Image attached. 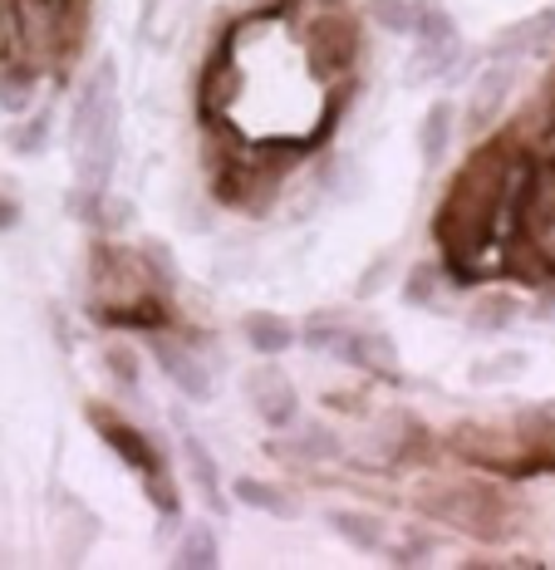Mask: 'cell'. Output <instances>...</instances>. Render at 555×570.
<instances>
[{
    "label": "cell",
    "instance_id": "6da1fadb",
    "mask_svg": "<svg viewBox=\"0 0 555 570\" xmlns=\"http://www.w3.org/2000/svg\"><path fill=\"white\" fill-rule=\"evenodd\" d=\"M522 158L512 138H492L463 163V173L447 187L433 232L443 246V271L453 285H477L482 271L477 261L492 246V236H502V212H506V187H512V168Z\"/></svg>",
    "mask_w": 555,
    "mask_h": 570
},
{
    "label": "cell",
    "instance_id": "7a4b0ae2",
    "mask_svg": "<svg viewBox=\"0 0 555 570\" xmlns=\"http://www.w3.org/2000/svg\"><path fill=\"white\" fill-rule=\"evenodd\" d=\"M118 158V69L113 59H99L93 75L79 85L75 104V173L79 187L89 193H109Z\"/></svg>",
    "mask_w": 555,
    "mask_h": 570
},
{
    "label": "cell",
    "instance_id": "3957f363",
    "mask_svg": "<svg viewBox=\"0 0 555 570\" xmlns=\"http://www.w3.org/2000/svg\"><path fill=\"white\" fill-rule=\"evenodd\" d=\"M453 453L467 458L472 468H492L506 478H531V472H555V453L541 438L522 428H487V423H463L453 428Z\"/></svg>",
    "mask_w": 555,
    "mask_h": 570
},
{
    "label": "cell",
    "instance_id": "277c9868",
    "mask_svg": "<svg viewBox=\"0 0 555 570\" xmlns=\"http://www.w3.org/2000/svg\"><path fill=\"white\" fill-rule=\"evenodd\" d=\"M413 502H418V512L438 517L477 541L506 537V502L497 487H487V482H423Z\"/></svg>",
    "mask_w": 555,
    "mask_h": 570
},
{
    "label": "cell",
    "instance_id": "5b68a950",
    "mask_svg": "<svg viewBox=\"0 0 555 570\" xmlns=\"http://www.w3.org/2000/svg\"><path fill=\"white\" fill-rule=\"evenodd\" d=\"M158 271L148 252H128V246L99 242L89 256V305H133L158 295Z\"/></svg>",
    "mask_w": 555,
    "mask_h": 570
},
{
    "label": "cell",
    "instance_id": "8992f818",
    "mask_svg": "<svg viewBox=\"0 0 555 570\" xmlns=\"http://www.w3.org/2000/svg\"><path fill=\"white\" fill-rule=\"evenodd\" d=\"M512 236H526V242L555 266V153H531Z\"/></svg>",
    "mask_w": 555,
    "mask_h": 570
},
{
    "label": "cell",
    "instance_id": "52a82bcc",
    "mask_svg": "<svg viewBox=\"0 0 555 570\" xmlns=\"http://www.w3.org/2000/svg\"><path fill=\"white\" fill-rule=\"evenodd\" d=\"M418 50L408 59V79L423 85V79H453V65L463 55V35H457V20L438 6H423V20H418Z\"/></svg>",
    "mask_w": 555,
    "mask_h": 570
},
{
    "label": "cell",
    "instance_id": "ba28073f",
    "mask_svg": "<svg viewBox=\"0 0 555 570\" xmlns=\"http://www.w3.org/2000/svg\"><path fill=\"white\" fill-rule=\"evenodd\" d=\"M354 59H359V26L345 10H329L310 30V65L320 79H349Z\"/></svg>",
    "mask_w": 555,
    "mask_h": 570
},
{
    "label": "cell",
    "instance_id": "9c48e42d",
    "mask_svg": "<svg viewBox=\"0 0 555 570\" xmlns=\"http://www.w3.org/2000/svg\"><path fill=\"white\" fill-rule=\"evenodd\" d=\"M89 423H93V433L103 438V443L118 453V462H123L128 472H138V478H152V472H162V458H158V448L148 443V433L143 428H133L128 419H118V413L109 409V403H89Z\"/></svg>",
    "mask_w": 555,
    "mask_h": 570
},
{
    "label": "cell",
    "instance_id": "30bf717a",
    "mask_svg": "<svg viewBox=\"0 0 555 570\" xmlns=\"http://www.w3.org/2000/svg\"><path fill=\"white\" fill-rule=\"evenodd\" d=\"M236 94H241V69H236L231 45L221 40L217 50L207 55L202 75H197V114H202L207 124H221V114L236 104Z\"/></svg>",
    "mask_w": 555,
    "mask_h": 570
},
{
    "label": "cell",
    "instance_id": "8fae6325",
    "mask_svg": "<svg viewBox=\"0 0 555 570\" xmlns=\"http://www.w3.org/2000/svg\"><path fill=\"white\" fill-rule=\"evenodd\" d=\"M246 399H251L256 419L266 428H290L300 419V399H295L290 379L276 370V364H261V370L246 374Z\"/></svg>",
    "mask_w": 555,
    "mask_h": 570
},
{
    "label": "cell",
    "instance_id": "7c38bea8",
    "mask_svg": "<svg viewBox=\"0 0 555 570\" xmlns=\"http://www.w3.org/2000/svg\"><path fill=\"white\" fill-rule=\"evenodd\" d=\"M335 354L354 370L374 374V379H398V354L394 340L379 335V330H345V340L335 344Z\"/></svg>",
    "mask_w": 555,
    "mask_h": 570
},
{
    "label": "cell",
    "instance_id": "4fadbf2b",
    "mask_svg": "<svg viewBox=\"0 0 555 570\" xmlns=\"http://www.w3.org/2000/svg\"><path fill=\"white\" fill-rule=\"evenodd\" d=\"M555 45V6L536 10V16L506 26L497 40H492V59H526V55H546Z\"/></svg>",
    "mask_w": 555,
    "mask_h": 570
},
{
    "label": "cell",
    "instance_id": "5bb4252c",
    "mask_svg": "<svg viewBox=\"0 0 555 570\" xmlns=\"http://www.w3.org/2000/svg\"><path fill=\"white\" fill-rule=\"evenodd\" d=\"M158 370L172 379L177 389H182L187 399H197V403H207L211 394H217V389H211V374H207V364L197 360L192 350H182V344H168V340H158Z\"/></svg>",
    "mask_w": 555,
    "mask_h": 570
},
{
    "label": "cell",
    "instance_id": "9a60e30c",
    "mask_svg": "<svg viewBox=\"0 0 555 570\" xmlns=\"http://www.w3.org/2000/svg\"><path fill=\"white\" fill-rule=\"evenodd\" d=\"M266 458L276 462H295V468H310V462H329L339 458V438L329 428H300L295 438H270Z\"/></svg>",
    "mask_w": 555,
    "mask_h": 570
},
{
    "label": "cell",
    "instance_id": "2e32d148",
    "mask_svg": "<svg viewBox=\"0 0 555 570\" xmlns=\"http://www.w3.org/2000/svg\"><path fill=\"white\" fill-rule=\"evenodd\" d=\"M512 85H516V75H512V65L506 59H497V65L487 69V75L472 85V104H467V124L472 128H487L492 118H497L506 109V99H512Z\"/></svg>",
    "mask_w": 555,
    "mask_h": 570
},
{
    "label": "cell",
    "instance_id": "e0dca14e",
    "mask_svg": "<svg viewBox=\"0 0 555 570\" xmlns=\"http://www.w3.org/2000/svg\"><path fill=\"white\" fill-rule=\"evenodd\" d=\"M182 458H187V478H192L197 497H202V502H207L217 517H227L231 507H227V492H221V478H217V458L207 453L202 438L182 433Z\"/></svg>",
    "mask_w": 555,
    "mask_h": 570
},
{
    "label": "cell",
    "instance_id": "ac0fdd59",
    "mask_svg": "<svg viewBox=\"0 0 555 570\" xmlns=\"http://www.w3.org/2000/svg\"><path fill=\"white\" fill-rule=\"evenodd\" d=\"M89 315L109 330H162L172 320L158 295L152 301H133V305H89Z\"/></svg>",
    "mask_w": 555,
    "mask_h": 570
},
{
    "label": "cell",
    "instance_id": "d6986e66",
    "mask_svg": "<svg viewBox=\"0 0 555 570\" xmlns=\"http://www.w3.org/2000/svg\"><path fill=\"white\" fill-rule=\"evenodd\" d=\"M231 492H236V502L251 507V512H270V517H280V521H295V517H300L295 497L280 492V487H270V482H261V478H236Z\"/></svg>",
    "mask_w": 555,
    "mask_h": 570
},
{
    "label": "cell",
    "instance_id": "ffe728a7",
    "mask_svg": "<svg viewBox=\"0 0 555 570\" xmlns=\"http://www.w3.org/2000/svg\"><path fill=\"white\" fill-rule=\"evenodd\" d=\"M246 344H251L256 354H266V360H276V354H286L295 344V325L280 315L256 311V315H246Z\"/></svg>",
    "mask_w": 555,
    "mask_h": 570
},
{
    "label": "cell",
    "instance_id": "44dd1931",
    "mask_svg": "<svg viewBox=\"0 0 555 570\" xmlns=\"http://www.w3.org/2000/svg\"><path fill=\"white\" fill-rule=\"evenodd\" d=\"M329 527H335L354 551H384V541H388V527L374 512H329Z\"/></svg>",
    "mask_w": 555,
    "mask_h": 570
},
{
    "label": "cell",
    "instance_id": "7402d4cb",
    "mask_svg": "<svg viewBox=\"0 0 555 570\" xmlns=\"http://www.w3.org/2000/svg\"><path fill=\"white\" fill-rule=\"evenodd\" d=\"M172 566H182V570H217L221 566V551H217V531L211 527H187L182 531V546L172 551Z\"/></svg>",
    "mask_w": 555,
    "mask_h": 570
},
{
    "label": "cell",
    "instance_id": "603a6c76",
    "mask_svg": "<svg viewBox=\"0 0 555 570\" xmlns=\"http://www.w3.org/2000/svg\"><path fill=\"white\" fill-rule=\"evenodd\" d=\"M516 295H506V291H492V295H482L477 305H472V315H467V325L477 330V335H502L506 325L516 320Z\"/></svg>",
    "mask_w": 555,
    "mask_h": 570
},
{
    "label": "cell",
    "instance_id": "cb8c5ba5",
    "mask_svg": "<svg viewBox=\"0 0 555 570\" xmlns=\"http://www.w3.org/2000/svg\"><path fill=\"white\" fill-rule=\"evenodd\" d=\"M447 142H453V104H433L428 118H423V128H418V153H423L428 168L443 163Z\"/></svg>",
    "mask_w": 555,
    "mask_h": 570
},
{
    "label": "cell",
    "instance_id": "d4e9b609",
    "mask_svg": "<svg viewBox=\"0 0 555 570\" xmlns=\"http://www.w3.org/2000/svg\"><path fill=\"white\" fill-rule=\"evenodd\" d=\"M34 69L26 65H0V109L6 114H26L30 99H34Z\"/></svg>",
    "mask_w": 555,
    "mask_h": 570
},
{
    "label": "cell",
    "instance_id": "484cf974",
    "mask_svg": "<svg viewBox=\"0 0 555 570\" xmlns=\"http://www.w3.org/2000/svg\"><path fill=\"white\" fill-rule=\"evenodd\" d=\"M369 16L388 35H413L423 20V6H413V0H369Z\"/></svg>",
    "mask_w": 555,
    "mask_h": 570
},
{
    "label": "cell",
    "instance_id": "4316f807",
    "mask_svg": "<svg viewBox=\"0 0 555 570\" xmlns=\"http://www.w3.org/2000/svg\"><path fill=\"white\" fill-rule=\"evenodd\" d=\"M438 271H443V266H433V261H418V266L408 271L404 301H408V305H433V301H438Z\"/></svg>",
    "mask_w": 555,
    "mask_h": 570
},
{
    "label": "cell",
    "instance_id": "83f0119b",
    "mask_svg": "<svg viewBox=\"0 0 555 570\" xmlns=\"http://www.w3.org/2000/svg\"><path fill=\"white\" fill-rule=\"evenodd\" d=\"M143 492H148V502L158 507L162 521H177V517H182V497H177V487H172L168 472H152V478H143Z\"/></svg>",
    "mask_w": 555,
    "mask_h": 570
},
{
    "label": "cell",
    "instance_id": "f1b7e54d",
    "mask_svg": "<svg viewBox=\"0 0 555 570\" xmlns=\"http://www.w3.org/2000/svg\"><path fill=\"white\" fill-rule=\"evenodd\" d=\"M44 142H50V114H34L26 128H16L10 148H16L20 158H34V153H44Z\"/></svg>",
    "mask_w": 555,
    "mask_h": 570
},
{
    "label": "cell",
    "instance_id": "f546056e",
    "mask_svg": "<svg viewBox=\"0 0 555 570\" xmlns=\"http://www.w3.org/2000/svg\"><path fill=\"white\" fill-rule=\"evenodd\" d=\"M339 340H345V325L335 315H310V325H305V344L310 350H335Z\"/></svg>",
    "mask_w": 555,
    "mask_h": 570
},
{
    "label": "cell",
    "instance_id": "4dcf8cb0",
    "mask_svg": "<svg viewBox=\"0 0 555 570\" xmlns=\"http://www.w3.org/2000/svg\"><path fill=\"white\" fill-rule=\"evenodd\" d=\"M103 370H109L123 389H138V360H133V350H123V344H118V350H103Z\"/></svg>",
    "mask_w": 555,
    "mask_h": 570
},
{
    "label": "cell",
    "instance_id": "1f68e13d",
    "mask_svg": "<svg viewBox=\"0 0 555 570\" xmlns=\"http://www.w3.org/2000/svg\"><path fill=\"white\" fill-rule=\"evenodd\" d=\"M388 561H394V566H423V561H433V537H408L404 546H388Z\"/></svg>",
    "mask_w": 555,
    "mask_h": 570
},
{
    "label": "cell",
    "instance_id": "d6a6232c",
    "mask_svg": "<svg viewBox=\"0 0 555 570\" xmlns=\"http://www.w3.org/2000/svg\"><path fill=\"white\" fill-rule=\"evenodd\" d=\"M522 370H526V354H502V360H492V364H477V370H472V379L492 384V379H516Z\"/></svg>",
    "mask_w": 555,
    "mask_h": 570
},
{
    "label": "cell",
    "instance_id": "836d02e7",
    "mask_svg": "<svg viewBox=\"0 0 555 570\" xmlns=\"http://www.w3.org/2000/svg\"><path fill=\"white\" fill-rule=\"evenodd\" d=\"M388 266H394V256H374V266H369V276H364L359 285H354V291H359V295H374V291H379V285H384V276H388Z\"/></svg>",
    "mask_w": 555,
    "mask_h": 570
},
{
    "label": "cell",
    "instance_id": "e575fe53",
    "mask_svg": "<svg viewBox=\"0 0 555 570\" xmlns=\"http://www.w3.org/2000/svg\"><path fill=\"white\" fill-rule=\"evenodd\" d=\"M16 222H20V207H16L10 197H0V232H10Z\"/></svg>",
    "mask_w": 555,
    "mask_h": 570
},
{
    "label": "cell",
    "instance_id": "d590c367",
    "mask_svg": "<svg viewBox=\"0 0 555 570\" xmlns=\"http://www.w3.org/2000/svg\"><path fill=\"white\" fill-rule=\"evenodd\" d=\"M555 315V291H546V301H541V320H551Z\"/></svg>",
    "mask_w": 555,
    "mask_h": 570
}]
</instances>
